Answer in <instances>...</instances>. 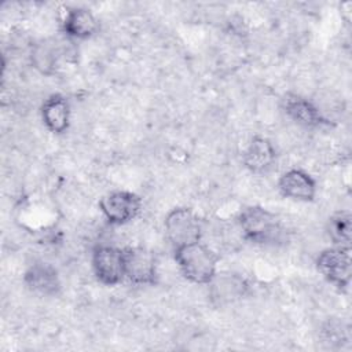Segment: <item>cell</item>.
<instances>
[{"label": "cell", "instance_id": "6da1fadb", "mask_svg": "<svg viewBox=\"0 0 352 352\" xmlns=\"http://www.w3.org/2000/svg\"><path fill=\"white\" fill-rule=\"evenodd\" d=\"M175 250V261L180 274L197 285H210L217 275V254L201 241L179 246Z\"/></svg>", "mask_w": 352, "mask_h": 352}, {"label": "cell", "instance_id": "7a4b0ae2", "mask_svg": "<svg viewBox=\"0 0 352 352\" xmlns=\"http://www.w3.org/2000/svg\"><path fill=\"white\" fill-rule=\"evenodd\" d=\"M238 226L246 239L257 245H270L282 236L278 216L263 206H248L238 214Z\"/></svg>", "mask_w": 352, "mask_h": 352}, {"label": "cell", "instance_id": "3957f363", "mask_svg": "<svg viewBox=\"0 0 352 352\" xmlns=\"http://www.w3.org/2000/svg\"><path fill=\"white\" fill-rule=\"evenodd\" d=\"M165 236L173 249L198 242L202 238L204 226L199 216L188 208L172 209L164 221Z\"/></svg>", "mask_w": 352, "mask_h": 352}, {"label": "cell", "instance_id": "277c9868", "mask_svg": "<svg viewBox=\"0 0 352 352\" xmlns=\"http://www.w3.org/2000/svg\"><path fill=\"white\" fill-rule=\"evenodd\" d=\"M316 268L322 276L338 289H346L352 275L351 246H337L323 249L316 257Z\"/></svg>", "mask_w": 352, "mask_h": 352}, {"label": "cell", "instance_id": "5b68a950", "mask_svg": "<svg viewBox=\"0 0 352 352\" xmlns=\"http://www.w3.org/2000/svg\"><path fill=\"white\" fill-rule=\"evenodd\" d=\"M91 267L100 283L106 286L121 283L125 279L124 249L111 245H98L91 254Z\"/></svg>", "mask_w": 352, "mask_h": 352}, {"label": "cell", "instance_id": "8992f818", "mask_svg": "<svg viewBox=\"0 0 352 352\" xmlns=\"http://www.w3.org/2000/svg\"><path fill=\"white\" fill-rule=\"evenodd\" d=\"M99 209L103 217L113 226H124L140 213L142 210V198L125 190H116L99 201Z\"/></svg>", "mask_w": 352, "mask_h": 352}, {"label": "cell", "instance_id": "52a82bcc", "mask_svg": "<svg viewBox=\"0 0 352 352\" xmlns=\"http://www.w3.org/2000/svg\"><path fill=\"white\" fill-rule=\"evenodd\" d=\"M125 279L133 285H153L158 276V261L153 252L142 246L124 249Z\"/></svg>", "mask_w": 352, "mask_h": 352}, {"label": "cell", "instance_id": "ba28073f", "mask_svg": "<svg viewBox=\"0 0 352 352\" xmlns=\"http://www.w3.org/2000/svg\"><path fill=\"white\" fill-rule=\"evenodd\" d=\"M278 188L286 198L308 202L315 198L318 187L315 179L308 172L293 168L280 175L278 180Z\"/></svg>", "mask_w": 352, "mask_h": 352}, {"label": "cell", "instance_id": "9c48e42d", "mask_svg": "<svg viewBox=\"0 0 352 352\" xmlns=\"http://www.w3.org/2000/svg\"><path fill=\"white\" fill-rule=\"evenodd\" d=\"M283 109L296 124L304 128H319L327 124L320 110L311 100L297 94H287L285 96Z\"/></svg>", "mask_w": 352, "mask_h": 352}, {"label": "cell", "instance_id": "30bf717a", "mask_svg": "<svg viewBox=\"0 0 352 352\" xmlns=\"http://www.w3.org/2000/svg\"><path fill=\"white\" fill-rule=\"evenodd\" d=\"M99 29V22L92 11L84 7L67 8L62 18L63 33L76 40H87Z\"/></svg>", "mask_w": 352, "mask_h": 352}, {"label": "cell", "instance_id": "8fae6325", "mask_svg": "<svg viewBox=\"0 0 352 352\" xmlns=\"http://www.w3.org/2000/svg\"><path fill=\"white\" fill-rule=\"evenodd\" d=\"M23 282L29 290L43 296H55L60 290V279L56 268L43 261L34 263L26 270Z\"/></svg>", "mask_w": 352, "mask_h": 352}, {"label": "cell", "instance_id": "7c38bea8", "mask_svg": "<svg viewBox=\"0 0 352 352\" xmlns=\"http://www.w3.org/2000/svg\"><path fill=\"white\" fill-rule=\"evenodd\" d=\"M41 120L45 128L56 135L67 131L70 124V104L59 94L47 98L41 106Z\"/></svg>", "mask_w": 352, "mask_h": 352}, {"label": "cell", "instance_id": "4fadbf2b", "mask_svg": "<svg viewBox=\"0 0 352 352\" xmlns=\"http://www.w3.org/2000/svg\"><path fill=\"white\" fill-rule=\"evenodd\" d=\"M276 160V151L270 139L256 136L243 153V164L253 173H263L271 169Z\"/></svg>", "mask_w": 352, "mask_h": 352}, {"label": "cell", "instance_id": "5bb4252c", "mask_svg": "<svg viewBox=\"0 0 352 352\" xmlns=\"http://www.w3.org/2000/svg\"><path fill=\"white\" fill-rule=\"evenodd\" d=\"M326 232L337 246H351L352 217L349 210H338L333 213L326 224Z\"/></svg>", "mask_w": 352, "mask_h": 352}]
</instances>
